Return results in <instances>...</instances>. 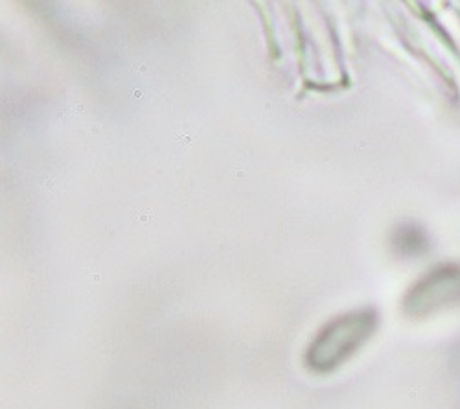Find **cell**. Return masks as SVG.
Returning a JSON list of instances; mask_svg holds the SVG:
<instances>
[{"label": "cell", "instance_id": "obj_1", "mask_svg": "<svg viewBox=\"0 0 460 409\" xmlns=\"http://www.w3.org/2000/svg\"><path fill=\"white\" fill-rule=\"evenodd\" d=\"M368 319H361L359 316H354L352 319L337 321L332 328L323 333L319 343L312 349L315 365L330 367L335 361L344 358V352L352 351V347L359 345V340L363 333L368 330Z\"/></svg>", "mask_w": 460, "mask_h": 409}]
</instances>
